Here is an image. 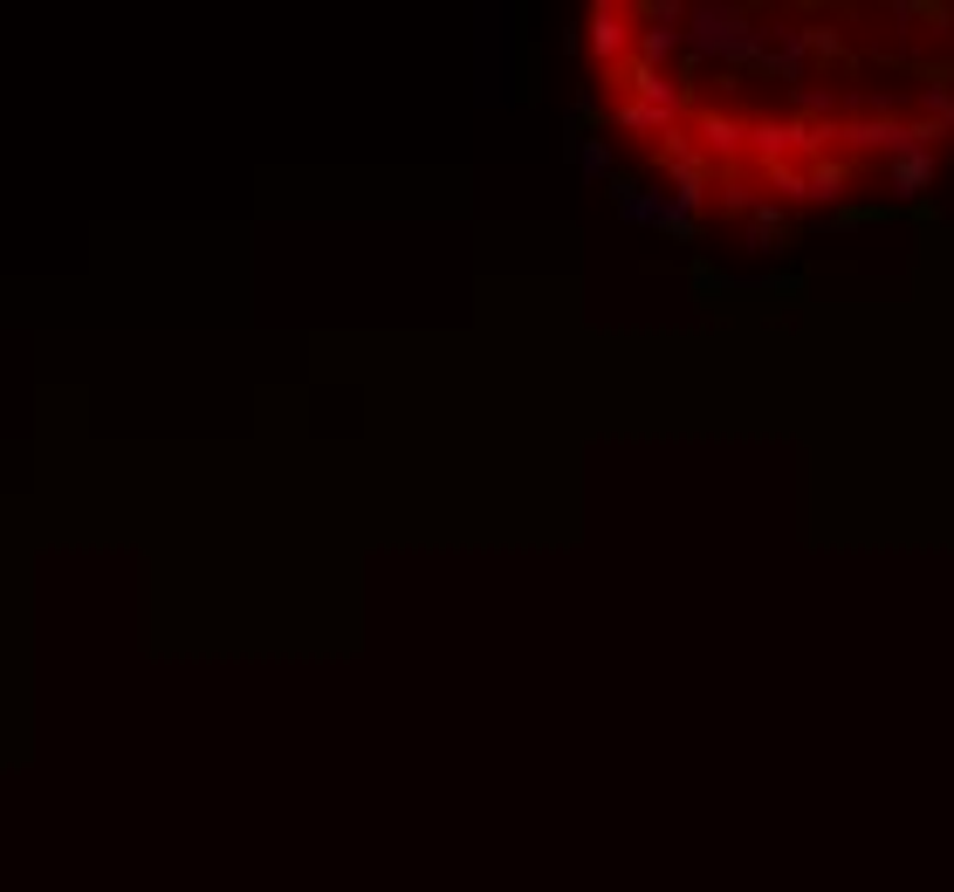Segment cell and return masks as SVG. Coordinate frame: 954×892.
Masks as SVG:
<instances>
[{
	"label": "cell",
	"mask_w": 954,
	"mask_h": 892,
	"mask_svg": "<svg viewBox=\"0 0 954 892\" xmlns=\"http://www.w3.org/2000/svg\"><path fill=\"white\" fill-rule=\"evenodd\" d=\"M927 178H934V151H920V144H913L907 159H893V186H899V193H920Z\"/></svg>",
	"instance_id": "cell-1"
},
{
	"label": "cell",
	"mask_w": 954,
	"mask_h": 892,
	"mask_svg": "<svg viewBox=\"0 0 954 892\" xmlns=\"http://www.w3.org/2000/svg\"><path fill=\"white\" fill-rule=\"evenodd\" d=\"M756 247H769V254H790V247H796V227H783L777 213H762V220H756Z\"/></svg>",
	"instance_id": "cell-2"
},
{
	"label": "cell",
	"mask_w": 954,
	"mask_h": 892,
	"mask_svg": "<svg viewBox=\"0 0 954 892\" xmlns=\"http://www.w3.org/2000/svg\"><path fill=\"white\" fill-rule=\"evenodd\" d=\"M893 220V207H838V227H880Z\"/></svg>",
	"instance_id": "cell-3"
},
{
	"label": "cell",
	"mask_w": 954,
	"mask_h": 892,
	"mask_svg": "<svg viewBox=\"0 0 954 892\" xmlns=\"http://www.w3.org/2000/svg\"><path fill=\"white\" fill-rule=\"evenodd\" d=\"M721 289H728V282H721V275H714L708 262H701V268H693V296H701V302H714Z\"/></svg>",
	"instance_id": "cell-4"
},
{
	"label": "cell",
	"mask_w": 954,
	"mask_h": 892,
	"mask_svg": "<svg viewBox=\"0 0 954 892\" xmlns=\"http://www.w3.org/2000/svg\"><path fill=\"white\" fill-rule=\"evenodd\" d=\"M913 227H941V199H913Z\"/></svg>",
	"instance_id": "cell-5"
}]
</instances>
